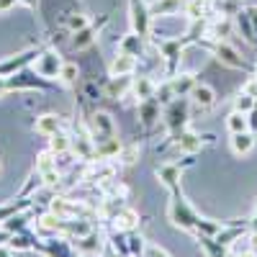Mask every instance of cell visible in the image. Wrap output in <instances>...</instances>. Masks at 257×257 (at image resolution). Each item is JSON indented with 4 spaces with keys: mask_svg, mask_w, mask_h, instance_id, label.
<instances>
[{
    "mask_svg": "<svg viewBox=\"0 0 257 257\" xmlns=\"http://www.w3.org/2000/svg\"><path fill=\"white\" fill-rule=\"evenodd\" d=\"M190 98H193V103H196L198 108H211V105L216 103V93H213V88H211V85H206V82H196V88H193Z\"/></svg>",
    "mask_w": 257,
    "mask_h": 257,
    "instance_id": "12",
    "label": "cell"
},
{
    "mask_svg": "<svg viewBox=\"0 0 257 257\" xmlns=\"http://www.w3.org/2000/svg\"><path fill=\"white\" fill-rule=\"evenodd\" d=\"M62 57L57 52H44V54H39L36 62H34V72L41 75L44 80H54L59 77V70H62Z\"/></svg>",
    "mask_w": 257,
    "mask_h": 257,
    "instance_id": "4",
    "label": "cell"
},
{
    "mask_svg": "<svg viewBox=\"0 0 257 257\" xmlns=\"http://www.w3.org/2000/svg\"><path fill=\"white\" fill-rule=\"evenodd\" d=\"M67 26H70V31L75 34V31H80V29H85V26H90V21H88V16H85V13H75V16H70Z\"/></svg>",
    "mask_w": 257,
    "mask_h": 257,
    "instance_id": "36",
    "label": "cell"
},
{
    "mask_svg": "<svg viewBox=\"0 0 257 257\" xmlns=\"http://www.w3.org/2000/svg\"><path fill=\"white\" fill-rule=\"evenodd\" d=\"M231 257H257V254H254V249L249 247V249H237V252H231Z\"/></svg>",
    "mask_w": 257,
    "mask_h": 257,
    "instance_id": "42",
    "label": "cell"
},
{
    "mask_svg": "<svg viewBox=\"0 0 257 257\" xmlns=\"http://www.w3.org/2000/svg\"><path fill=\"white\" fill-rule=\"evenodd\" d=\"M77 77H80L77 64H72V62H64V64H62V70H59V80H62L64 85H75V82H77Z\"/></svg>",
    "mask_w": 257,
    "mask_h": 257,
    "instance_id": "31",
    "label": "cell"
},
{
    "mask_svg": "<svg viewBox=\"0 0 257 257\" xmlns=\"http://www.w3.org/2000/svg\"><path fill=\"white\" fill-rule=\"evenodd\" d=\"M54 152L49 149V152H44V155H39V160H36V173H47V170H52V167H57V162H54Z\"/></svg>",
    "mask_w": 257,
    "mask_h": 257,
    "instance_id": "35",
    "label": "cell"
},
{
    "mask_svg": "<svg viewBox=\"0 0 257 257\" xmlns=\"http://www.w3.org/2000/svg\"><path fill=\"white\" fill-rule=\"evenodd\" d=\"M34 128H36L39 134H44V137H52V134H57L59 128H62V118L57 113H44V116L36 118Z\"/></svg>",
    "mask_w": 257,
    "mask_h": 257,
    "instance_id": "15",
    "label": "cell"
},
{
    "mask_svg": "<svg viewBox=\"0 0 257 257\" xmlns=\"http://www.w3.org/2000/svg\"><path fill=\"white\" fill-rule=\"evenodd\" d=\"M183 6H188V0H155V3L149 6V11H152V16H173Z\"/></svg>",
    "mask_w": 257,
    "mask_h": 257,
    "instance_id": "19",
    "label": "cell"
},
{
    "mask_svg": "<svg viewBox=\"0 0 257 257\" xmlns=\"http://www.w3.org/2000/svg\"><path fill=\"white\" fill-rule=\"evenodd\" d=\"M134 70H137V57L134 54L118 52V57L111 62V77H128Z\"/></svg>",
    "mask_w": 257,
    "mask_h": 257,
    "instance_id": "11",
    "label": "cell"
},
{
    "mask_svg": "<svg viewBox=\"0 0 257 257\" xmlns=\"http://www.w3.org/2000/svg\"><path fill=\"white\" fill-rule=\"evenodd\" d=\"M139 118L144 126H152L160 118V100L157 98H147L139 103Z\"/></svg>",
    "mask_w": 257,
    "mask_h": 257,
    "instance_id": "16",
    "label": "cell"
},
{
    "mask_svg": "<svg viewBox=\"0 0 257 257\" xmlns=\"http://www.w3.org/2000/svg\"><path fill=\"white\" fill-rule=\"evenodd\" d=\"M18 3H21V0H0V13H8V11H13Z\"/></svg>",
    "mask_w": 257,
    "mask_h": 257,
    "instance_id": "41",
    "label": "cell"
},
{
    "mask_svg": "<svg viewBox=\"0 0 257 257\" xmlns=\"http://www.w3.org/2000/svg\"><path fill=\"white\" fill-rule=\"evenodd\" d=\"M132 93H134V98L139 103L147 100V98H155V82L149 80V77H139V80L132 82Z\"/></svg>",
    "mask_w": 257,
    "mask_h": 257,
    "instance_id": "23",
    "label": "cell"
},
{
    "mask_svg": "<svg viewBox=\"0 0 257 257\" xmlns=\"http://www.w3.org/2000/svg\"><path fill=\"white\" fill-rule=\"evenodd\" d=\"M165 123H167V132L170 137H178L183 134V128L188 123V100L185 98H178V100H170L167 108H165Z\"/></svg>",
    "mask_w": 257,
    "mask_h": 257,
    "instance_id": "2",
    "label": "cell"
},
{
    "mask_svg": "<svg viewBox=\"0 0 257 257\" xmlns=\"http://www.w3.org/2000/svg\"><path fill=\"white\" fill-rule=\"evenodd\" d=\"M247 123H249V132L257 137V105H254V108L247 113Z\"/></svg>",
    "mask_w": 257,
    "mask_h": 257,
    "instance_id": "40",
    "label": "cell"
},
{
    "mask_svg": "<svg viewBox=\"0 0 257 257\" xmlns=\"http://www.w3.org/2000/svg\"><path fill=\"white\" fill-rule=\"evenodd\" d=\"M118 49H121V52H126V54H134V57H139V52H142V36L132 31L128 36H123V39H121Z\"/></svg>",
    "mask_w": 257,
    "mask_h": 257,
    "instance_id": "29",
    "label": "cell"
},
{
    "mask_svg": "<svg viewBox=\"0 0 257 257\" xmlns=\"http://www.w3.org/2000/svg\"><path fill=\"white\" fill-rule=\"evenodd\" d=\"M254 147V134L249 132H239V134H231V152L234 155H249Z\"/></svg>",
    "mask_w": 257,
    "mask_h": 257,
    "instance_id": "17",
    "label": "cell"
},
{
    "mask_svg": "<svg viewBox=\"0 0 257 257\" xmlns=\"http://www.w3.org/2000/svg\"><path fill=\"white\" fill-rule=\"evenodd\" d=\"M121 147H123V144H121L116 137L105 139V142H98V144H95V160H113V157H118Z\"/></svg>",
    "mask_w": 257,
    "mask_h": 257,
    "instance_id": "18",
    "label": "cell"
},
{
    "mask_svg": "<svg viewBox=\"0 0 257 257\" xmlns=\"http://www.w3.org/2000/svg\"><path fill=\"white\" fill-rule=\"evenodd\" d=\"M249 226H252V231H254V234H257V211H254V216H252V219H249Z\"/></svg>",
    "mask_w": 257,
    "mask_h": 257,
    "instance_id": "45",
    "label": "cell"
},
{
    "mask_svg": "<svg viewBox=\"0 0 257 257\" xmlns=\"http://www.w3.org/2000/svg\"><path fill=\"white\" fill-rule=\"evenodd\" d=\"M41 180H44V185H49V188H57L62 175H59L57 167H52V170H47V173H41Z\"/></svg>",
    "mask_w": 257,
    "mask_h": 257,
    "instance_id": "37",
    "label": "cell"
},
{
    "mask_svg": "<svg viewBox=\"0 0 257 257\" xmlns=\"http://www.w3.org/2000/svg\"><path fill=\"white\" fill-rule=\"evenodd\" d=\"M72 152L80 157V160H95V139H93V134H88V132H80V134H75L72 137Z\"/></svg>",
    "mask_w": 257,
    "mask_h": 257,
    "instance_id": "8",
    "label": "cell"
},
{
    "mask_svg": "<svg viewBox=\"0 0 257 257\" xmlns=\"http://www.w3.org/2000/svg\"><path fill=\"white\" fill-rule=\"evenodd\" d=\"M170 90H173L175 98H188L193 93V88H196V77L188 75V72H180V75H173L170 77Z\"/></svg>",
    "mask_w": 257,
    "mask_h": 257,
    "instance_id": "10",
    "label": "cell"
},
{
    "mask_svg": "<svg viewBox=\"0 0 257 257\" xmlns=\"http://www.w3.org/2000/svg\"><path fill=\"white\" fill-rule=\"evenodd\" d=\"M72 242H75V252L77 254H85V257L98 254L103 249V239H100L98 231H88V234H82V237H77Z\"/></svg>",
    "mask_w": 257,
    "mask_h": 257,
    "instance_id": "9",
    "label": "cell"
},
{
    "mask_svg": "<svg viewBox=\"0 0 257 257\" xmlns=\"http://www.w3.org/2000/svg\"><path fill=\"white\" fill-rule=\"evenodd\" d=\"M167 216H170V221H173L178 229H183V231H196V224L201 219L198 213L185 203L180 188L173 190V198H170V206H167Z\"/></svg>",
    "mask_w": 257,
    "mask_h": 257,
    "instance_id": "1",
    "label": "cell"
},
{
    "mask_svg": "<svg viewBox=\"0 0 257 257\" xmlns=\"http://www.w3.org/2000/svg\"><path fill=\"white\" fill-rule=\"evenodd\" d=\"M128 90H132V80L128 77H111V82L105 85V93L111 98H123Z\"/></svg>",
    "mask_w": 257,
    "mask_h": 257,
    "instance_id": "27",
    "label": "cell"
},
{
    "mask_svg": "<svg viewBox=\"0 0 257 257\" xmlns=\"http://www.w3.org/2000/svg\"><path fill=\"white\" fill-rule=\"evenodd\" d=\"M157 178H160V183L165 185V188H170V190H175L178 188V180H180V167L178 165H162L160 170H157Z\"/></svg>",
    "mask_w": 257,
    "mask_h": 257,
    "instance_id": "20",
    "label": "cell"
},
{
    "mask_svg": "<svg viewBox=\"0 0 257 257\" xmlns=\"http://www.w3.org/2000/svg\"><path fill=\"white\" fill-rule=\"evenodd\" d=\"M139 224V213L134 208H118L113 213V226L116 231H132Z\"/></svg>",
    "mask_w": 257,
    "mask_h": 257,
    "instance_id": "13",
    "label": "cell"
},
{
    "mask_svg": "<svg viewBox=\"0 0 257 257\" xmlns=\"http://www.w3.org/2000/svg\"><path fill=\"white\" fill-rule=\"evenodd\" d=\"M188 3H196V6H206L208 0H188Z\"/></svg>",
    "mask_w": 257,
    "mask_h": 257,
    "instance_id": "46",
    "label": "cell"
},
{
    "mask_svg": "<svg viewBox=\"0 0 257 257\" xmlns=\"http://www.w3.org/2000/svg\"><path fill=\"white\" fill-rule=\"evenodd\" d=\"M95 36H98V29H95V26H85V29L75 31L72 47H75V49H88L93 41H95Z\"/></svg>",
    "mask_w": 257,
    "mask_h": 257,
    "instance_id": "25",
    "label": "cell"
},
{
    "mask_svg": "<svg viewBox=\"0 0 257 257\" xmlns=\"http://www.w3.org/2000/svg\"><path fill=\"white\" fill-rule=\"evenodd\" d=\"M11 237H13V234H11L8 229H0V247L8 244V242H11Z\"/></svg>",
    "mask_w": 257,
    "mask_h": 257,
    "instance_id": "43",
    "label": "cell"
},
{
    "mask_svg": "<svg viewBox=\"0 0 257 257\" xmlns=\"http://www.w3.org/2000/svg\"><path fill=\"white\" fill-rule=\"evenodd\" d=\"M128 21H132L134 34H139L142 39L149 36V29H152V11L147 8L144 0H128Z\"/></svg>",
    "mask_w": 257,
    "mask_h": 257,
    "instance_id": "3",
    "label": "cell"
},
{
    "mask_svg": "<svg viewBox=\"0 0 257 257\" xmlns=\"http://www.w3.org/2000/svg\"><path fill=\"white\" fill-rule=\"evenodd\" d=\"M231 34V21L229 18H219L216 24L211 26V36L216 41H226V36Z\"/></svg>",
    "mask_w": 257,
    "mask_h": 257,
    "instance_id": "30",
    "label": "cell"
},
{
    "mask_svg": "<svg viewBox=\"0 0 257 257\" xmlns=\"http://www.w3.org/2000/svg\"><path fill=\"white\" fill-rule=\"evenodd\" d=\"M254 105H257V98H252L247 93H239L237 98H234V111H239V113H249Z\"/></svg>",
    "mask_w": 257,
    "mask_h": 257,
    "instance_id": "32",
    "label": "cell"
},
{
    "mask_svg": "<svg viewBox=\"0 0 257 257\" xmlns=\"http://www.w3.org/2000/svg\"><path fill=\"white\" fill-rule=\"evenodd\" d=\"M116 160H121V165H134V162L139 160V147H137V144L121 147V152H118Z\"/></svg>",
    "mask_w": 257,
    "mask_h": 257,
    "instance_id": "34",
    "label": "cell"
},
{
    "mask_svg": "<svg viewBox=\"0 0 257 257\" xmlns=\"http://www.w3.org/2000/svg\"><path fill=\"white\" fill-rule=\"evenodd\" d=\"M162 52H165V57H167V72L173 75V72H175V64H178V59H180V54H183V41H165Z\"/></svg>",
    "mask_w": 257,
    "mask_h": 257,
    "instance_id": "22",
    "label": "cell"
},
{
    "mask_svg": "<svg viewBox=\"0 0 257 257\" xmlns=\"http://www.w3.org/2000/svg\"><path fill=\"white\" fill-rule=\"evenodd\" d=\"M175 147L180 149V152L193 155V152H198V149H201V137L193 134V132H183V134L175 137Z\"/></svg>",
    "mask_w": 257,
    "mask_h": 257,
    "instance_id": "21",
    "label": "cell"
},
{
    "mask_svg": "<svg viewBox=\"0 0 257 257\" xmlns=\"http://www.w3.org/2000/svg\"><path fill=\"white\" fill-rule=\"evenodd\" d=\"M49 149H52L54 155H64V152H70V149H72V137H70L67 132H62V128H59L57 134H52V137H49Z\"/></svg>",
    "mask_w": 257,
    "mask_h": 257,
    "instance_id": "24",
    "label": "cell"
},
{
    "mask_svg": "<svg viewBox=\"0 0 257 257\" xmlns=\"http://www.w3.org/2000/svg\"><path fill=\"white\" fill-rule=\"evenodd\" d=\"M29 3H31V0H29Z\"/></svg>",
    "mask_w": 257,
    "mask_h": 257,
    "instance_id": "48",
    "label": "cell"
},
{
    "mask_svg": "<svg viewBox=\"0 0 257 257\" xmlns=\"http://www.w3.org/2000/svg\"><path fill=\"white\" fill-rule=\"evenodd\" d=\"M13 254V249L8 247V244H3V247H0V257H11Z\"/></svg>",
    "mask_w": 257,
    "mask_h": 257,
    "instance_id": "44",
    "label": "cell"
},
{
    "mask_svg": "<svg viewBox=\"0 0 257 257\" xmlns=\"http://www.w3.org/2000/svg\"><path fill=\"white\" fill-rule=\"evenodd\" d=\"M93 139H95V144L98 142H105V139H111V137H116V123H113V118L105 113V111H98V113H93Z\"/></svg>",
    "mask_w": 257,
    "mask_h": 257,
    "instance_id": "6",
    "label": "cell"
},
{
    "mask_svg": "<svg viewBox=\"0 0 257 257\" xmlns=\"http://www.w3.org/2000/svg\"><path fill=\"white\" fill-rule=\"evenodd\" d=\"M242 93H247V95L257 98V77H249V80L244 82V88H242Z\"/></svg>",
    "mask_w": 257,
    "mask_h": 257,
    "instance_id": "39",
    "label": "cell"
},
{
    "mask_svg": "<svg viewBox=\"0 0 257 257\" xmlns=\"http://www.w3.org/2000/svg\"><path fill=\"white\" fill-rule=\"evenodd\" d=\"M224 3H239V0H224Z\"/></svg>",
    "mask_w": 257,
    "mask_h": 257,
    "instance_id": "47",
    "label": "cell"
},
{
    "mask_svg": "<svg viewBox=\"0 0 257 257\" xmlns=\"http://www.w3.org/2000/svg\"><path fill=\"white\" fill-rule=\"evenodd\" d=\"M142 257H170L160 244H144V254Z\"/></svg>",
    "mask_w": 257,
    "mask_h": 257,
    "instance_id": "38",
    "label": "cell"
},
{
    "mask_svg": "<svg viewBox=\"0 0 257 257\" xmlns=\"http://www.w3.org/2000/svg\"><path fill=\"white\" fill-rule=\"evenodd\" d=\"M226 128L231 134H239V132H247L249 123H247V113H239V111H231L226 116Z\"/></svg>",
    "mask_w": 257,
    "mask_h": 257,
    "instance_id": "28",
    "label": "cell"
},
{
    "mask_svg": "<svg viewBox=\"0 0 257 257\" xmlns=\"http://www.w3.org/2000/svg\"><path fill=\"white\" fill-rule=\"evenodd\" d=\"M29 206V201H18V203H6V206H0V224H6L11 216H16V213L21 211V208H26Z\"/></svg>",
    "mask_w": 257,
    "mask_h": 257,
    "instance_id": "33",
    "label": "cell"
},
{
    "mask_svg": "<svg viewBox=\"0 0 257 257\" xmlns=\"http://www.w3.org/2000/svg\"><path fill=\"white\" fill-rule=\"evenodd\" d=\"M242 234H244L242 226H221L219 234H216L213 239H216L219 244H224V247H229V244H234V242H239V239H242Z\"/></svg>",
    "mask_w": 257,
    "mask_h": 257,
    "instance_id": "26",
    "label": "cell"
},
{
    "mask_svg": "<svg viewBox=\"0 0 257 257\" xmlns=\"http://www.w3.org/2000/svg\"><path fill=\"white\" fill-rule=\"evenodd\" d=\"M213 57H216L221 64H226V67H234V70L244 67V59L239 57V52L234 47H229L226 41H216V44H213Z\"/></svg>",
    "mask_w": 257,
    "mask_h": 257,
    "instance_id": "7",
    "label": "cell"
},
{
    "mask_svg": "<svg viewBox=\"0 0 257 257\" xmlns=\"http://www.w3.org/2000/svg\"><path fill=\"white\" fill-rule=\"evenodd\" d=\"M36 57H39L36 49H24V52H18L11 59H3V62H0V77H13L18 70H24L26 64H31Z\"/></svg>",
    "mask_w": 257,
    "mask_h": 257,
    "instance_id": "5",
    "label": "cell"
},
{
    "mask_svg": "<svg viewBox=\"0 0 257 257\" xmlns=\"http://www.w3.org/2000/svg\"><path fill=\"white\" fill-rule=\"evenodd\" d=\"M49 211H54L57 216H62V219H77L85 208H82V206L70 203L67 198H54V201H52V206H49Z\"/></svg>",
    "mask_w": 257,
    "mask_h": 257,
    "instance_id": "14",
    "label": "cell"
}]
</instances>
